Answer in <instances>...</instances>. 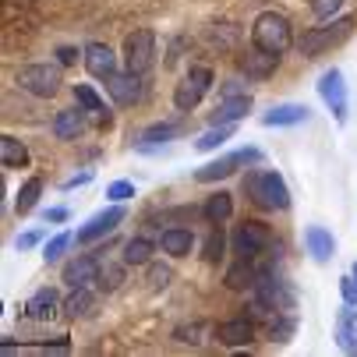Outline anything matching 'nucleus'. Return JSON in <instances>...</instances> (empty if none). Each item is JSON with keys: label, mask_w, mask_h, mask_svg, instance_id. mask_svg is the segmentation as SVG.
Returning <instances> with one entry per match:
<instances>
[{"label": "nucleus", "mask_w": 357, "mask_h": 357, "mask_svg": "<svg viewBox=\"0 0 357 357\" xmlns=\"http://www.w3.org/2000/svg\"><path fill=\"white\" fill-rule=\"evenodd\" d=\"M297 308V294H294V287L283 280V276H276V269H259V276H255V283H251V315L255 319H276V315H287V312H294Z\"/></svg>", "instance_id": "1"}, {"label": "nucleus", "mask_w": 357, "mask_h": 357, "mask_svg": "<svg viewBox=\"0 0 357 357\" xmlns=\"http://www.w3.org/2000/svg\"><path fill=\"white\" fill-rule=\"evenodd\" d=\"M251 43L255 50H262V54H273V57H283L287 50L294 46V25L287 15L280 11H262L251 25Z\"/></svg>", "instance_id": "2"}, {"label": "nucleus", "mask_w": 357, "mask_h": 357, "mask_svg": "<svg viewBox=\"0 0 357 357\" xmlns=\"http://www.w3.org/2000/svg\"><path fill=\"white\" fill-rule=\"evenodd\" d=\"M244 191H248V198L255 202V206L266 209V213L290 209V188L276 170H251L244 177Z\"/></svg>", "instance_id": "3"}, {"label": "nucleus", "mask_w": 357, "mask_h": 357, "mask_svg": "<svg viewBox=\"0 0 357 357\" xmlns=\"http://www.w3.org/2000/svg\"><path fill=\"white\" fill-rule=\"evenodd\" d=\"M354 25H357V18H354V15H343V18H329V22H322L319 29H308V32L297 39L301 57H304V61H312V57L326 54V50L340 46V43L354 32Z\"/></svg>", "instance_id": "4"}, {"label": "nucleus", "mask_w": 357, "mask_h": 357, "mask_svg": "<svg viewBox=\"0 0 357 357\" xmlns=\"http://www.w3.org/2000/svg\"><path fill=\"white\" fill-rule=\"evenodd\" d=\"M230 244H234V255H237V259L255 262L259 255H266V251L273 248V234H269V227L259 223V220H244V223L234 230Z\"/></svg>", "instance_id": "5"}, {"label": "nucleus", "mask_w": 357, "mask_h": 357, "mask_svg": "<svg viewBox=\"0 0 357 357\" xmlns=\"http://www.w3.org/2000/svg\"><path fill=\"white\" fill-rule=\"evenodd\" d=\"M248 163H262V149H241V152H230V156H220V160H213V163H206L202 170H195V181L198 184H216V181H227V177H234L241 167H248Z\"/></svg>", "instance_id": "6"}, {"label": "nucleus", "mask_w": 357, "mask_h": 357, "mask_svg": "<svg viewBox=\"0 0 357 357\" xmlns=\"http://www.w3.org/2000/svg\"><path fill=\"white\" fill-rule=\"evenodd\" d=\"M213 89V68H202V64H195L184 78H181V85L174 89V107L181 110V114H191L202 99H206V92Z\"/></svg>", "instance_id": "7"}, {"label": "nucleus", "mask_w": 357, "mask_h": 357, "mask_svg": "<svg viewBox=\"0 0 357 357\" xmlns=\"http://www.w3.org/2000/svg\"><path fill=\"white\" fill-rule=\"evenodd\" d=\"M15 82L22 85V92H29L36 99H50L61 89V71L54 64H25V68H18Z\"/></svg>", "instance_id": "8"}, {"label": "nucleus", "mask_w": 357, "mask_h": 357, "mask_svg": "<svg viewBox=\"0 0 357 357\" xmlns=\"http://www.w3.org/2000/svg\"><path fill=\"white\" fill-rule=\"evenodd\" d=\"M124 64H128V71H138V75H145L152 64H156V32L135 29L124 39Z\"/></svg>", "instance_id": "9"}, {"label": "nucleus", "mask_w": 357, "mask_h": 357, "mask_svg": "<svg viewBox=\"0 0 357 357\" xmlns=\"http://www.w3.org/2000/svg\"><path fill=\"white\" fill-rule=\"evenodd\" d=\"M319 96L329 107V114L336 117V124H347V78L340 68H329L319 75Z\"/></svg>", "instance_id": "10"}, {"label": "nucleus", "mask_w": 357, "mask_h": 357, "mask_svg": "<svg viewBox=\"0 0 357 357\" xmlns=\"http://www.w3.org/2000/svg\"><path fill=\"white\" fill-rule=\"evenodd\" d=\"M124 206L121 202H114L110 209H103V213H96V216H89L85 220V227L78 230V244H92V241H99V237H107V234H114L121 223H124Z\"/></svg>", "instance_id": "11"}, {"label": "nucleus", "mask_w": 357, "mask_h": 357, "mask_svg": "<svg viewBox=\"0 0 357 357\" xmlns=\"http://www.w3.org/2000/svg\"><path fill=\"white\" fill-rule=\"evenodd\" d=\"M107 92L114 96L117 107H135L142 99V75L138 71H117L107 78Z\"/></svg>", "instance_id": "12"}, {"label": "nucleus", "mask_w": 357, "mask_h": 357, "mask_svg": "<svg viewBox=\"0 0 357 357\" xmlns=\"http://www.w3.org/2000/svg\"><path fill=\"white\" fill-rule=\"evenodd\" d=\"M82 54H85L82 61H85V68H89L92 78L107 82L110 75H117V57H114V50H110L107 43H89Z\"/></svg>", "instance_id": "13"}, {"label": "nucleus", "mask_w": 357, "mask_h": 357, "mask_svg": "<svg viewBox=\"0 0 357 357\" xmlns=\"http://www.w3.org/2000/svg\"><path fill=\"white\" fill-rule=\"evenodd\" d=\"M312 110L301 107V103H276L273 110L262 114V124L266 128H297V124H308Z\"/></svg>", "instance_id": "14"}, {"label": "nucleus", "mask_w": 357, "mask_h": 357, "mask_svg": "<svg viewBox=\"0 0 357 357\" xmlns=\"http://www.w3.org/2000/svg\"><path fill=\"white\" fill-rule=\"evenodd\" d=\"M61 304H64V301L57 297V290L43 287V290H36V294L29 297V304H25V315H29V319H36V322H50V319H57Z\"/></svg>", "instance_id": "15"}, {"label": "nucleus", "mask_w": 357, "mask_h": 357, "mask_svg": "<svg viewBox=\"0 0 357 357\" xmlns=\"http://www.w3.org/2000/svg\"><path fill=\"white\" fill-rule=\"evenodd\" d=\"M216 340L223 347H248L255 340V322L248 315H237V319H230V322H223L216 329Z\"/></svg>", "instance_id": "16"}, {"label": "nucleus", "mask_w": 357, "mask_h": 357, "mask_svg": "<svg viewBox=\"0 0 357 357\" xmlns=\"http://www.w3.org/2000/svg\"><path fill=\"white\" fill-rule=\"evenodd\" d=\"M96 273H99V259H92V255H78V259H71L61 273V280L68 287H89L96 283Z\"/></svg>", "instance_id": "17"}, {"label": "nucleus", "mask_w": 357, "mask_h": 357, "mask_svg": "<svg viewBox=\"0 0 357 357\" xmlns=\"http://www.w3.org/2000/svg\"><path fill=\"white\" fill-rule=\"evenodd\" d=\"M251 103H255V99H251V92L248 96H227V99H220V107L213 110V124H237L241 117H248L251 114Z\"/></svg>", "instance_id": "18"}, {"label": "nucleus", "mask_w": 357, "mask_h": 357, "mask_svg": "<svg viewBox=\"0 0 357 357\" xmlns=\"http://www.w3.org/2000/svg\"><path fill=\"white\" fill-rule=\"evenodd\" d=\"M304 248H308V255H312L319 266L329 262L333 255H336V241H333V234L326 227H308V230H304Z\"/></svg>", "instance_id": "19"}, {"label": "nucleus", "mask_w": 357, "mask_h": 357, "mask_svg": "<svg viewBox=\"0 0 357 357\" xmlns=\"http://www.w3.org/2000/svg\"><path fill=\"white\" fill-rule=\"evenodd\" d=\"M336 343H340V350L357 354V312H354V304H347V301H343V308L336 315Z\"/></svg>", "instance_id": "20"}, {"label": "nucleus", "mask_w": 357, "mask_h": 357, "mask_svg": "<svg viewBox=\"0 0 357 357\" xmlns=\"http://www.w3.org/2000/svg\"><path fill=\"white\" fill-rule=\"evenodd\" d=\"M61 312H64L68 319H85V315H92V312H96V294H92L89 287H71V294H68L64 304H61Z\"/></svg>", "instance_id": "21"}, {"label": "nucleus", "mask_w": 357, "mask_h": 357, "mask_svg": "<svg viewBox=\"0 0 357 357\" xmlns=\"http://www.w3.org/2000/svg\"><path fill=\"white\" fill-rule=\"evenodd\" d=\"M82 131H85V110H82V107H78V110H61V114L54 117V135H57L61 142H78Z\"/></svg>", "instance_id": "22"}, {"label": "nucleus", "mask_w": 357, "mask_h": 357, "mask_svg": "<svg viewBox=\"0 0 357 357\" xmlns=\"http://www.w3.org/2000/svg\"><path fill=\"white\" fill-rule=\"evenodd\" d=\"M160 248L167 255H174V259H184V255H191V248H195V234L188 227H170V230L160 234Z\"/></svg>", "instance_id": "23"}, {"label": "nucleus", "mask_w": 357, "mask_h": 357, "mask_svg": "<svg viewBox=\"0 0 357 357\" xmlns=\"http://www.w3.org/2000/svg\"><path fill=\"white\" fill-rule=\"evenodd\" d=\"M0 167H4V170H22V167H29V149H25L22 138H15V135L0 138Z\"/></svg>", "instance_id": "24"}, {"label": "nucleus", "mask_w": 357, "mask_h": 357, "mask_svg": "<svg viewBox=\"0 0 357 357\" xmlns=\"http://www.w3.org/2000/svg\"><path fill=\"white\" fill-rule=\"evenodd\" d=\"M184 131V124H177V121H167V124H149L142 135H138V149H152V145H167V142H174L177 135Z\"/></svg>", "instance_id": "25"}, {"label": "nucleus", "mask_w": 357, "mask_h": 357, "mask_svg": "<svg viewBox=\"0 0 357 357\" xmlns=\"http://www.w3.org/2000/svg\"><path fill=\"white\" fill-rule=\"evenodd\" d=\"M276 68H280V57L262 54V50H255V54H248V57L241 61V71H244L248 78H269Z\"/></svg>", "instance_id": "26"}, {"label": "nucleus", "mask_w": 357, "mask_h": 357, "mask_svg": "<svg viewBox=\"0 0 357 357\" xmlns=\"http://www.w3.org/2000/svg\"><path fill=\"white\" fill-rule=\"evenodd\" d=\"M75 103H78L85 114H96L103 124H110V110H107V103L99 99V92H96L92 85H75Z\"/></svg>", "instance_id": "27"}, {"label": "nucleus", "mask_w": 357, "mask_h": 357, "mask_svg": "<svg viewBox=\"0 0 357 357\" xmlns=\"http://www.w3.org/2000/svg\"><path fill=\"white\" fill-rule=\"evenodd\" d=\"M202 213H206L209 223H227V220L234 216V195H227V191L209 195V198H206V206H202Z\"/></svg>", "instance_id": "28"}, {"label": "nucleus", "mask_w": 357, "mask_h": 357, "mask_svg": "<svg viewBox=\"0 0 357 357\" xmlns=\"http://www.w3.org/2000/svg\"><path fill=\"white\" fill-rule=\"evenodd\" d=\"M39 195H43V181H39V177H29V181L22 184L18 198H15V213H18V216H29V213L36 209Z\"/></svg>", "instance_id": "29"}, {"label": "nucleus", "mask_w": 357, "mask_h": 357, "mask_svg": "<svg viewBox=\"0 0 357 357\" xmlns=\"http://www.w3.org/2000/svg\"><path fill=\"white\" fill-rule=\"evenodd\" d=\"M152 241H145V237H131L128 244H124V262L128 266H149L152 262Z\"/></svg>", "instance_id": "30"}, {"label": "nucleus", "mask_w": 357, "mask_h": 357, "mask_svg": "<svg viewBox=\"0 0 357 357\" xmlns=\"http://www.w3.org/2000/svg\"><path fill=\"white\" fill-rule=\"evenodd\" d=\"M230 138H234V124H213L206 135L195 142V149H198V152H213V149H220V145L230 142Z\"/></svg>", "instance_id": "31"}, {"label": "nucleus", "mask_w": 357, "mask_h": 357, "mask_svg": "<svg viewBox=\"0 0 357 357\" xmlns=\"http://www.w3.org/2000/svg\"><path fill=\"white\" fill-rule=\"evenodd\" d=\"M294 333H297V319H294V312L269 319V340H273V343H287V340H294Z\"/></svg>", "instance_id": "32"}, {"label": "nucleus", "mask_w": 357, "mask_h": 357, "mask_svg": "<svg viewBox=\"0 0 357 357\" xmlns=\"http://www.w3.org/2000/svg\"><path fill=\"white\" fill-rule=\"evenodd\" d=\"M124 266H128V262H124ZM124 266H117V262H99V273H96L99 290H117V287L124 283Z\"/></svg>", "instance_id": "33"}, {"label": "nucleus", "mask_w": 357, "mask_h": 357, "mask_svg": "<svg viewBox=\"0 0 357 357\" xmlns=\"http://www.w3.org/2000/svg\"><path fill=\"white\" fill-rule=\"evenodd\" d=\"M255 276H259V273L251 269V262H244V259H241L234 269H227V280H223V283H227L230 290H248V287L255 283Z\"/></svg>", "instance_id": "34"}, {"label": "nucleus", "mask_w": 357, "mask_h": 357, "mask_svg": "<svg viewBox=\"0 0 357 357\" xmlns=\"http://www.w3.org/2000/svg\"><path fill=\"white\" fill-rule=\"evenodd\" d=\"M223 248H227L223 223H213V234H209V241H206V255H202V259H206V262H220V259H223Z\"/></svg>", "instance_id": "35"}, {"label": "nucleus", "mask_w": 357, "mask_h": 357, "mask_svg": "<svg viewBox=\"0 0 357 357\" xmlns=\"http://www.w3.org/2000/svg\"><path fill=\"white\" fill-rule=\"evenodd\" d=\"M68 244H71V234H68V230L57 234V237H50L46 248H43V259H46V262H61V255L68 251Z\"/></svg>", "instance_id": "36"}, {"label": "nucleus", "mask_w": 357, "mask_h": 357, "mask_svg": "<svg viewBox=\"0 0 357 357\" xmlns=\"http://www.w3.org/2000/svg\"><path fill=\"white\" fill-rule=\"evenodd\" d=\"M343 8V0H312V15L319 18V22H329V18H336V11Z\"/></svg>", "instance_id": "37"}, {"label": "nucleus", "mask_w": 357, "mask_h": 357, "mask_svg": "<svg viewBox=\"0 0 357 357\" xmlns=\"http://www.w3.org/2000/svg\"><path fill=\"white\" fill-rule=\"evenodd\" d=\"M170 280H174V273H170L167 266H149V287H152V290H167Z\"/></svg>", "instance_id": "38"}, {"label": "nucleus", "mask_w": 357, "mask_h": 357, "mask_svg": "<svg viewBox=\"0 0 357 357\" xmlns=\"http://www.w3.org/2000/svg\"><path fill=\"white\" fill-rule=\"evenodd\" d=\"M107 198H114V202H128V198H135V184H131V181H114V184L107 188Z\"/></svg>", "instance_id": "39"}, {"label": "nucleus", "mask_w": 357, "mask_h": 357, "mask_svg": "<svg viewBox=\"0 0 357 357\" xmlns=\"http://www.w3.org/2000/svg\"><path fill=\"white\" fill-rule=\"evenodd\" d=\"M177 343H202V322H191V326H181L174 333Z\"/></svg>", "instance_id": "40"}, {"label": "nucleus", "mask_w": 357, "mask_h": 357, "mask_svg": "<svg viewBox=\"0 0 357 357\" xmlns=\"http://www.w3.org/2000/svg\"><path fill=\"white\" fill-rule=\"evenodd\" d=\"M57 64L61 68H71V64H78V57H85V54H78V46H57Z\"/></svg>", "instance_id": "41"}, {"label": "nucleus", "mask_w": 357, "mask_h": 357, "mask_svg": "<svg viewBox=\"0 0 357 357\" xmlns=\"http://www.w3.org/2000/svg\"><path fill=\"white\" fill-rule=\"evenodd\" d=\"M340 294H343L347 304H354V308H357V280H354V273L340 280Z\"/></svg>", "instance_id": "42"}, {"label": "nucleus", "mask_w": 357, "mask_h": 357, "mask_svg": "<svg viewBox=\"0 0 357 357\" xmlns=\"http://www.w3.org/2000/svg\"><path fill=\"white\" fill-rule=\"evenodd\" d=\"M36 350H39V354H68V350H71V343H68V336H61L57 343H39Z\"/></svg>", "instance_id": "43"}, {"label": "nucleus", "mask_w": 357, "mask_h": 357, "mask_svg": "<svg viewBox=\"0 0 357 357\" xmlns=\"http://www.w3.org/2000/svg\"><path fill=\"white\" fill-rule=\"evenodd\" d=\"M223 99L227 96H248V85L241 82V78H230V82H223V92H220Z\"/></svg>", "instance_id": "44"}, {"label": "nucleus", "mask_w": 357, "mask_h": 357, "mask_svg": "<svg viewBox=\"0 0 357 357\" xmlns=\"http://www.w3.org/2000/svg\"><path fill=\"white\" fill-rule=\"evenodd\" d=\"M39 241H43V230H29V234H22V237H18V248H22V251H29V248H36Z\"/></svg>", "instance_id": "45"}, {"label": "nucleus", "mask_w": 357, "mask_h": 357, "mask_svg": "<svg viewBox=\"0 0 357 357\" xmlns=\"http://www.w3.org/2000/svg\"><path fill=\"white\" fill-rule=\"evenodd\" d=\"M43 220H46V223H68V209H64V206L46 209V213H43Z\"/></svg>", "instance_id": "46"}, {"label": "nucleus", "mask_w": 357, "mask_h": 357, "mask_svg": "<svg viewBox=\"0 0 357 357\" xmlns=\"http://www.w3.org/2000/svg\"><path fill=\"white\" fill-rule=\"evenodd\" d=\"M89 181H92V170H82V174H78V177H71L64 188L71 191V188H82V184H89Z\"/></svg>", "instance_id": "47"}, {"label": "nucleus", "mask_w": 357, "mask_h": 357, "mask_svg": "<svg viewBox=\"0 0 357 357\" xmlns=\"http://www.w3.org/2000/svg\"><path fill=\"white\" fill-rule=\"evenodd\" d=\"M0 350H4V354H15V350H18V343H15L11 336H4V343H0Z\"/></svg>", "instance_id": "48"}, {"label": "nucleus", "mask_w": 357, "mask_h": 357, "mask_svg": "<svg viewBox=\"0 0 357 357\" xmlns=\"http://www.w3.org/2000/svg\"><path fill=\"white\" fill-rule=\"evenodd\" d=\"M350 273H354V280H357V262H354V269H350Z\"/></svg>", "instance_id": "49"}]
</instances>
